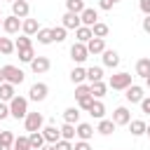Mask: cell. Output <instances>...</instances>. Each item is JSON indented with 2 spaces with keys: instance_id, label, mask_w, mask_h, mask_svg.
I'll list each match as a JSON object with an SVG mask.
<instances>
[{
  "instance_id": "32",
  "label": "cell",
  "mask_w": 150,
  "mask_h": 150,
  "mask_svg": "<svg viewBox=\"0 0 150 150\" xmlns=\"http://www.w3.org/2000/svg\"><path fill=\"white\" fill-rule=\"evenodd\" d=\"M35 35H38V42H40V45H52V42H54V40H52V28H40Z\"/></svg>"
},
{
  "instance_id": "10",
  "label": "cell",
  "mask_w": 150,
  "mask_h": 150,
  "mask_svg": "<svg viewBox=\"0 0 150 150\" xmlns=\"http://www.w3.org/2000/svg\"><path fill=\"white\" fill-rule=\"evenodd\" d=\"M61 26H63L66 30H77V28L82 26V21H80V14H73V12H66V14L61 16Z\"/></svg>"
},
{
  "instance_id": "46",
  "label": "cell",
  "mask_w": 150,
  "mask_h": 150,
  "mask_svg": "<svg viewBox=\"0 0 150 150\" xmlns=\"http://www.w3.org/2000/svg\"><path fill=\"white\" fill-rule=\"evenodd\" d=\"M138 7H141V12L148 16L150 14V0H138Z\"/></svg>"
},
{
  "instance_id": "23",
  "label": "cell",
  "mask_w": 150,
  "mask_h": 150,
  "mask_svg": "<svg viewBox=\"0 0 150 150\" xmlns=\"http://www.w3.org/2000/svg\"><path fill=\"white\" fill-rule=\"evenodd\" d=\"M136 75H138V77H143V80L150 75V56H145V59H138V61H136Z\"/></svg>"
},
{
  "instance_id": "26",
  "label": "cell",
  "mask_w": 150,
  "mask_h": 150,
  "mask_svg": "<svg viewBox=\"0 0 150 150\" xmlns=\"http://www.w3.org/2000/svg\"><path fill=\"white\" fill-rule=\"evenodd\" d=\"M101 80H103V68H101V66H91V68H87V82H89V84L101 82Z\"/></svg>"
},
{
  "instance_id": "50",
  "label": "cell",
  "mask_w": 150,
  "mask_h": 150,
  "mask_svg": "<svg viewBox=\"0 0 150 150\" xmlns=\"http://www.w3.org/2000/svg\"><path fill=\"white\" fill-rule=\"evenodd\" d=\"M5 82V75H2V68H0V84Z\"/></svg>"
},
{
  "instance_id": "15",
  "label": "cell",
  "mask_w": 150,
  "mask_h": 150,
  "mask_svg": "<svg viewBox=\"0 0 150 150\" xmlns=\"http://www.w3.org/2000/svg\"><path fill=\"white\" fill-rule=\"evenodd\" d=\"M80 21H82V26L91 28V26L98 21V12H96V9H91V7H84V9H82V14H80Z\"/></svg>"
},
{
  "instance_id": "30",
  "label": "cell",
  "mask_w": 150,
  "mask_h": 150,
  "mask_svg": "<svg viewBox=\"0 0 150 150\" xmlns=\"http://www.w3.org/2000/svg\"><path fill=\"white\" fill-rule=\"evenodd\" d=\"M91 38H94V35H91V28H87V26H80V28L75 30V42H82V45H87Z\"/></svg>"
},
{
  "instance_id": "20",
  "label": "cell",
  "mask_w": 150,
  "mask_h": 150,
  "mask_svg": "<svg viewBox=\"0 0 150 150\" xmlns=\"http://www.w3.org/2000/svg\"><path fill=\"white\" fill-rule=\"evenodd\" d=\"M63 122H66V124H77V122H80V108H77V105L66 108V110H63Z\"/></svg>"
},
{
  "instance_id": "44",
  "label": "cell",
  "mask_w": 150,
  "mask_h": 150,
  "mask_svg": "<svg viewBox=\"0 0 150 150\" xmlns=\"http://www.w3.org/2000/svg\"><path fill=\"white\" fill-rule=\"evenodd\" d=\"M141 110H143L145 115H150V96H143V101H141Z\"/></svg>"
},
{
  "instance_id": "39",
  "label": "cell",
  "mask_w": 150,
  "mask_h": 150,
  "mask_svg": "<svg viewBox=\"0 0 150 150\" xmlns=\"http://www.w3.org/2000/svg\"><path fill=\"white\" fill-rule=\"evenodd\" d=\"M12 150H30V145H28V136H16Z\"/></svg>"
},
{
  "instance_id": "2",
  "label": "cell",
  "mask_w": 150,
  "mask_h": 150,
  "mask_svg": "<svg viewBox=\"0 0 150 150\" xmlns=\"http://www.w3.org/2000/svg\"><path fill=\"white\" fill-rule=\"evenodd\" d=\"M134 82H131V73H115V75H110V80H108V87L110 89H115V91H124L127 87H131Z\"/></svg>"
},
{
  "instance_id": "9",
  "label": "cell",
  "mask_w": 150,
  "mask_h": 150,
  "mask_svg": "<svg viewBox=\"0 0 150 150\" xmlns=\"http://www.w3.org/2000/svg\"><path fill=\"white\" fill-rule=\"evenodd\" d=\"M94 131H96V129H94L89 122H77V124H75V138H77V141H89V138L94 136Z\"/></svg>"
},
{
  "instance_id": "36",
  "label": "cell",
  "mask_w": 150,
  "mask_h": 150,
  "mask_svg": "<svg viewBox=\"0 0 150 150\" xmlns=\"http://www.w3.org/2000/svg\"><path fill=\"white\" fill-rule=\"evenodd\" d=\"M66 33H68V30H66L63 26H54V28H52V40H54V42H63V40H66Z\"/></svg>"
},
{
  "instance_id": "43",
  "label": "cell",
  "mask_w": 150,
  "mask_h": 150,
  "mask_svg": "<svg viewBox=\"0 0 150 150\" xmlns=\"http://www.w3.org/2000/svg\"><path fill=\"white\" fill-rule=\"evenodd\" d=\"M73 150H91V145H89V141H75Z\"/></svg>"
},
{
  "instance_id": "14",
  "label": "cell",
  "mask_w": 150,
  "mask_h": 150,
  "mask_svg": "<svg viewBox=\"0 0 150 150\" xmlns=\"http://www.w3.org/2000/svg\"><path fill=\"white\" fill-rule=\"evenodd\" d=\"M40 131H42V136H45V143H49V145H54V143L61 141V131H59L54 124H47V127H42Z\"/></svg>"
},
{
  "instance_id": "41",
  "label": "cell",
  "mask_w": 150,
  "mask_h": 150,
  "mask_svg": "<svg viewBox=\"0 0 150 150\" xmlns=\"http://www.w3.org/2000/svg\"><path fill=\"white\" fill-rule=\"evenodd\" d=\"M91 103H94V98H91V96H87V98H82V101H77V108H80V110H87V112H89V108H91Z\"/></svg>"
},
{
  "instance_id": "52",
  "label": "cell",
  "mask_w": 150,
  "mask_h": 150,
  "mask_svg": "<svg viewBox=\"0 0 150 150\" xmlns=\"http://www.w3.org/2000/svg\"><path fill=\"white\" fill-rule=\"evenodd\" d=\"M145 136H148V138H150V124H148V127H145Z\"/></svg>"
},
{
  "instance_id": "1",
  "label": "cell",
  "mask_w": 150,
  "mask_h": 150,
  "mask_svg": "<svg viewBox=\"0 0 150 150\" xmlns=\"http://www.w3.org/2000/svg\"><path fill=\"white\" fill-rule=\"evenodd\" d=\"M7 105H9V117H14V120H23L28 115V98L26 96H14Z\"/></svg>"
},
{
  "instance_id": "4",
  "label": "cell",
  "mask_w": 150,
  "mask_h": 150,
  "mask_svg": "<svg viewBox=\"0 0 150 150\" xmlns=\"http://www.w3.org/2000/svg\"><path fill=\"white\" fill-rule=\"evenodd\" d=\"M23 127H26L28 134L40 131V129L45 127V117H42V112H28V115L23 117Z\"/></svg>"
},
{
  "instance_id": "35",
  "label": "cell",
  "mask_w": 150,
  "mask_h": 150,
  "mask_svg": "<svg viewBox=\"0 0 150 150\" xmlns=\"http://www.w3.org/2000/svg\"><path fill=\"white\" fill-rule=\"evenodd\" d=\"M12 52H14V42H12L9 38H0V54L9 56Z\"/></svg>"
},
{
  "instance_id": "21",
  "label": "cell",
  "mask_w": 150,
  "mask_h": 150,
  "mask_svg": "<svg viewBox=\"0 0 150 150\" xmlns=\"http://www.w3.org/2000/svg\"><path fill=\"white\" fill-rule=\"evenodd\" d=\"M89 115H91L94 120H103V117H105V105H103V101L94 98V103H91V108H89Z\"/></svg>"
},
{
  "instance_id": "33",
  "label": "cell",
  "mask_w": 150,
  "mask_h": 150,
  "mask_svg": "<svg viewBox=\"0 0 150 150\" xmlns=\"http://www.w3.org/2000/svg\"><path fill=\"white\" fill-rule=\"evenodd\" d=\"M87 96H91V89H89V84H75V98L77 101H82V98H87Z\"/></svg>"
},
{
  "instance_id": "31",
  "label": "cell",
  "mask_w": 150,
  "mask_h": 150,
  "mask_svg": "<svg viewBox=\"0 0 150 150\" xmlns=\"http://www.w3.org/2000/svg\"><path fill=\"white\" fill-rule=\"evenodd\" d=\"M82 9H84V0H66V12L82 14Z\"/></svg>"
},
{
  "instance_id": "22",
  "label": "cell",
  "mask_w": 150,
  "mask_h": 150,
  "mask_svg": "<svg viewBox=\"0 0 150 150\" xmlns=\"http://www.w3.org/2000/svg\"><path fill=\"white\" fill-rule=\"evenodd\" d=\"M127 127H129L131 136H134V138H138V136H143V134H145V127H148V124H145L143 120H131Z\"/></svg>"
},
{
  "instance_id": "51",
  "label": "cell",
  "mask_w": 150,
  "mask_h": 150,
  "mask_svg": "<svg viewBox=\"0 0 150 150\" xmlns=\"http://www.w3.org/2000/svg\"><path fill=\"white\" fill-rule=\"evenodd\" d=\"M145 87H148V89H150V75H148V77H145Z\"/></svg>"
},
{
  "instance_id": "5",
  "label": "cell",
  "mask_w": 150,
  "mask_h": 150,
  "mask_svg": "<svg viewBox=\"0 0 150 150\" xmlns=\"http://www.w3.org/2000/svg\"><path fill=\"white\" fill-rule=\"evenodd\" d=\"M47 94H49V87L45 84V82H35V84H30V89H28V98L30 101H45L47 98Z\"/></svg>"
},
{
  "instance_id": "48",
  "label": "cell",
  "mask_w": 150,
  "mask_h": 150,
  "mask_svg": "<svg viewBox=\"0 0 150 150\" xmlns=\"http://www.w3.org/2000/svg\"><path fill=\"white\" fill-rule=\"evenodd\" d=\"M141 26H143V30H145V33H150V14L143 19V23H141Z\"/></svg>"
},
{
  "instance_id": "8",
  "label": "cell",
  "mask_w": 150,
  "mask_h": 150,
  "mask_svg": "<svg viewBox=\"0 0 150 150\" xmlns=\"http://www.w3.org/2000/svg\"><path fill=\"white\" fill-rule=\"evenodd\" d=\"M70 59H73L75 63H84V61L89 59V52H87V45H82V42H75V45L70 47Z\"/></svg>"
},
{
  "instance_id": "29",
  "label": "cell",
  "mask_w": 150,
  "mask_h": 150,
  "mask_svg": "<svg viewBox=\"0 0 150 150\" xmlns=\"http://www.w3.org/2000/svg\"><path fill=\"white\" fill-rule=\"evenodd\" d=\"M28 145H30V150H40V148L45 145V136H42V131H33V134H28Z\"/></svg>"
},
{
  "instance_id": "3",
  "label": "cell",
  "mask_w": 150,
  "mask_h": 150,
  "mask_svg": "<svg viewBox=\"0 0 150 150\" xmlns=\"http://www.w3.org/2000/svg\"><path fill=\"white\" fill-rule=\"evenodd\" d=\"M2 75H5V82H9V84H21L23 82V70L21 68H16V66H12V63H7V66H2Z\"/></svg>"
},
{
  "instance_id": "54",
  "label": "cell",
  "mask_w": 150,
  "mask_h": 150,
  "mask_svg": "<svg viewBox=\"0 0 150 150\" xmlns=\"http://www.w3.org/2000/svg\"><path fill=\"white\" fill-rule=\"evenodd\" d=\"M0 26H2V14H0Z\"/></svg>"
},
{
  "instance_id": "12",
  "label": "cell",
  "mask_w": 150,
  "mask_h": 150,
  "mask_svg": "<svg viewBox=\"0 0 150 150\" xmlns=\"http://www.w3.org/2000/svg\"><path fill=\"white\" fill-rule=\"evenodd\" d=\"M28 12H30V2H26V0H14L12 2V14L16 16V19H28Z\"/></svg>"
},
{
  "instance_id": "6",
  "label": "cell",
  "mask_w": 150,
  "mask_h": 150,
  "mask_svg": "<svg viewBox=\"0 0 150 150\" xmlns=\"http://www.w3.org/2000/svg\"><path fill=\"white\" fill-rule=\"evenodd\" d=\"M110 120L115 122V127H127V124L131 122V112H129L127 105H120V108L112 110V117H110Z\"/></svg>"
},
{
  "instance_id": "55",
  "label": "cell",
  "mask_w": 150,
  "mask_h": 150,
  "mask_svg": "<svg viewBox=\"0 0 150 150\" xmlns=\"http://www.w3.org/2000/svg\"><path fill=\"white\" fill-rule=\"evenodd\" d=\"M112 2H115V5H117V2H120V0H112Z\"/></svg>"
},
{
  "instance_id": "19",
  "label": "cell",
  "mask_w": 150,
  "mask_h": 150,
  "mask_svg": "<svg viewBox=\"0 0 150 150\" xmlns=\"http://www.w3.org/2000/svg\"><path fill=\"white\" fill-rule=\"evenodd\" d=\"M87 52H89V54H103V52H105V40L91 38V40L87 42Z\"/></svg>"
},
{
  "instance_id": "7",
  "label": "cell",
  "mask_w": 150,
  "mask_h": 150,
  "mask_svg": "<svg viewBox=\"0 0 150 150\" xmlns=\"http://www.w3.org/2000/svg\"><path fill=\"white\" fill-rule=\"evenodd\" d=\"M2 30H5L7 35H16V33L21 30V19H16L14 14L2 16Z\"/></svg>"
},
{
  "instance_id": "25",
  "label": "cell",
  "mask_w": 150,
  "mask_h": 150,
  "mask_svg": "<svg viewBox=\"0 0 150 150\" xmlns=\"http://www.w3.org/2000/svg\"><path fill=\"white\" fill-rule=\"evenodd\" d=\"M84 80H87V68L75 66V68L70 70V82H73V84H82Z\"/></svg>"
},
{
  "instance_id": "47",
  "label": "cell",
  "mask_w": 150,
  "mask_h": 150,
  "mask_svg": "<svg viewBox=\"0 0 150 150\" xmlns=\"http://www.w3.org/2000/svg\"><path fill=\"white\" fill-rule=\"evenodd\" d=\"M112 5H115L112 0H98V7H101V9H105V12H108V9H112Z\"/></svg>"
},
{
  "instance_id": "49",
  "label": "cell",
  "mask_w": 150,
  "mask_h": 150,
  "mask_svg": "<svg viewBox=\"0 0 150 150\" xmlns=\"http://www.w3.org/2000/svg\"><path fill=\"white\" fill-rule=\"evenodd\" d=\"M40 150H54V145H49V143H45V145H42Z\"/></svg>"
},
{
  "instance_id": "56",
  "label": "cell",
  "mask_w": 150,
  "mask_h": 150,
  "mask_svg": "<svg viewBox=\"0 0 150 150\" xmlns=\"http://www.w3.org/2000/svg\"><path fill=\"white\" fill-rule=\"evenodd\" d=\"M5 2H14V0H5Z\"/></svg>"
},
{
  "instance_id": "40",
  "label": "cell",
  "mask_w": 150,
  "mask_h": 150,
  "mask_svg": "<svg viewBox=\"0 0 150 150\" xmlns=\"http://www.w3.org/2000/svg\"><path fill=\"white\" fill-rule=\"evenodd\" d=\"M14 138H16V136H14L12 131H7V129L0 131V145H9V148H12V145H14Z\"/></svg>"
},
{
  "instance_id": "27",
  "label": "cell",
  "mask_w": 150,
  "mask_h": 150,
  "mask_svg": "<svg viewBox=\"0 0 150 150\" xmlns=\"http://www.w3.org/2000/svg\"><path fill=\"white\" fill-rule=\"evenodd\" d=\"M89 89H91V98H103L105 96V91H108V84L101 80V82H94V84H89Z\"/></svg>"
},
{
  "instance_id": "16",
  "label": "cell",
  "mask_w": 150,
  "mask_h": 150,
  "mask_svg": "<svg viewBox=\"0 0 150 150\" xmlns=\"http://www.w3.org/2000/svg\"><path fill=\"white\" fill-rule=\"evenodd\" d=\"M103 66L105 68H117L120 66V54L115 49H105L103 52Z\"/></svg>"
},
{
  "instance_id": "28",
  "label": "cell",
  "mask_w": 150,
  "mask_h": 150,
  "mask_svg": "<svg viewBox=\"0 0 150 150\" xmlns=\"http://www.w3.org/2000/svg\"><path fill=\"white\" fill-rule=\"evenodd\" d=\"M96 131H98L101 136H110V134L115 131V122L103 117V120H98V127H96Z\"/></svg>"
},
{
  "instance_id": "38",
  "label": "cell",
  "mask_w": 150,
  "mask_h": 150,
  "mask_svg": "<svg viewBox=\"0 0 150 150\" xmlns=\"http://www.w3.org/2000/svg\"><path fill=\"white\" fill-rule=\"evenodd\" d=\"M33 59H35L33 47H28V49H19V61H21V63H30Z\"/></svg>"
},
{
  "instance_id": "37",
  "label": "cell",
  "mask_w": 150,
  "mask_h": 150,
  "mask_svg": "<svg viewBox=\"0 0 150 150\" xmlns=\"http://www.w3.org/2000/svg\"><path fill=\"white\" fill-rule=\"evenodd\" d=\"M28 47H33V40H30L28 35L16 38V42H14V49H16V52H19V49H28Z\"/></svg>"
},
{
  "instance_id": "53",
  "label": "cell",
  "mask_w": 150,
  "mask_h": 150,
  "mask_svg": "<svg viewBox=\"0 0 150 150\" xmlns=\"http://www.w3.org/2000/svg\"><path fill=\"white\" fill-rule=\"evenodd\" d=\"M0 150H12V148L9 145H0Z\"/></svg>"
},
{
  "instance_id": "13",
  "label": "cell",
  "mask_w": 150,
  "mask_h": 150,
  "mask_svg": "<svg viewBox=\"0 0 150 150\" xmlns=\"http://www.w3.org/2000/svg\"><path fill=\"white\" fill-rule=\"evenodd\" d=\"M124 98H127L129 103H141V101H143V87H141V84L127 87V89H124Z\"/></svg>"
},
{
  "instance_id": "42",
  "label": "cell",
  "mask_w": 150,
  "mask_h": 150,
  "mask_svg": "<svg viewBox=\"0 0 150 150\" xmlns=\"http://www.w3.org/2000/svg\"><path fill=\"white\" fill-rule=\"evenodd\" d=\"M54 150H73V143L70 141H59V143H54Z\"/></svg>"
},
{
  "instance_id": "18",
  "label": "cell",
  "mask_w": 150,
  "mask_h": 150,
  "mask_svg": "<svg viewBox=\"0 0 150 150\" xmlns=\"http://www.w3.org/2000/svg\"><path fill=\"white\" fill-rule=\"evenodd\" d=\"M21 30H23V35H35L38 30H40V23H38V19H23L21 21Z\"/></svg>"
},
{
  "instance_id": "34",
  "label": "cell",
  "mask_w": 150,
  "mask_h": 150,
  "mask_svg": "<svg viewBox=\"0 0 150 150\" xmlns=\"http://www.w3.org/2000/svg\"><path fill=\"white\" fill-rule=\"evenodd\" d=\"M59 131H61V138H63V141H73V138H75V124H66V122H63V127H61Z\"/></svg>"
},
{
  "instance_id": "17",
  "label": "cell",
  "mask_w": 150,
  "mask_h": 150,
  "mask_svg": "<svg viewBox=\"0 0 150 150\" xmlns=\"http://www.w3.org/2000/svg\"><path fill=\"white\" fill-rule=\"evenodd\" d=\"M14 96H16V89H14V84H9V82H2V84H0V101H2V103H9Z\"/></svg>"
},
{
  "instance_id": "11",
  "label": "cell",
  "mask_w": 150,
  "mask_h": 150,
  "mask_svg": "<svg viewBox=\"0 0 150 150\" xmlns=\"http://www.w3.org/2000/svg\"><path fill=\"white\" fill-rule=\"evenodd\" d=\"M52 68V61L47 59V56H35L33 61H30V70L35 73V75H42V73H47Z\"/></svg>"
},
{
  "instance_id": "57",
  "label": "cell",
  "mask_w": 150,
  "mask_h": 150,
  "mask_svg": "<svg viewBox=\"0 0 150 150\" xmlns=\"http://www.w3.org/2000/svg\"><path fill=\"white\" fill-rule=\"evenodd\" d=\"M26 2H30V0H26Z\"/></svg>"
},
{
  "instance_id": "24",
  "label": "cell",
  "mask_w": 150,
  "mask_h": 150,
  "mask_svg": "<svg viewBox=\"0 0 150 150\" xmlns=\"http://www.w3.org/2000/svg\"><path fill=\"white\" fill-rule=\"evenodd\" d=\"M108 33H110V28H108V23H103V21H96V23L91 26V35H94V38L105 40V38H108Z\"/></svg>"
},
{
  "instance_id": "45",
  "label": "cell",
  "mask_w": 150,
  "mask_h": 150,
  "mask_svg": "<svg viewBox=\"0 0 150 150\" xmlns=\"http://www.w3.org/2000/svg\"><path fill=\"white\" fill-rule=\"evenodd\" d=\"M7 117H9V105L0 101V120H7Z\"/></svg>"
}]
</instances>
